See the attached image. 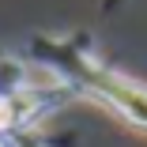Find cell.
Wrapping results in <instances>:
<instances>
[{
	"mask_svg": "<svg viewBox=\"0 0 147 147\" xmlns=\"http://www.w3.org/2000/svg\"><path fill=\"white\" fill-rule=\"evenodd\" d=\"M8 125V109H4V102H0V128Z\"/></svg>",
	"mask_w": 147,
	"mask_h": 147,
	"instance_id": "2",
	"label": "cell"
},
{
	"mask_svg": "<svg viewBox=\"0 0 147 147\" xmlns=\"http://www.w3.org/2000/svg\"><path fill=\"white\" fill-rule=\"evenodd\" d=\"M102 91L117 102V109H125L132 121L147 125V91L143 87H136V83H128L121 76H102Z\"/></svg>",
	"mask_w": 147,
	"mask_h": 147,
	"instance_id": "1",
	"label": "cell"
}]
</instances>
